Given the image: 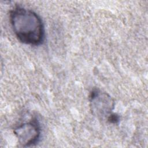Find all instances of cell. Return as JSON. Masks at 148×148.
Instances as JSON below:
<instances>
[{
	"instance_id": "cell-3",
	"label": "cell",
	"mask_w": 148,
	"mask_h": 148,
	"mask_svg": "<svg viewBox=\"0 0 148 148\" xmlns=\"http://www.w3.org/2000/svg\"><path fill=\"white\" fill-rule=\"evenodd\" d=\"M18 143L23 147H29L37 143L40 136V128L36 120H32L17 126L14 130Z\"/></svg>"
},
{
	"instance_id": "cell-1",
	"label": "cell",
	"mask_w": 148,
	"mask_h": 148,
	"mask_svg": "<svg viewBox=\"0 0 148 148\" xmlns=\"http://www.w3.org/2000/svg\"><path fill=\"white\" fill-rule=\"evenodd\" d=\"M10 23L17 38L24 44L37 46L45 39V28L42 19L34 11L20 6L13 9Z\"/></svg>"
},
{
	"instance_id": "cell-2",
	"label": "cell",
	"mask_w": 148,
	"mask_h": 148,
	"mask_svg": "<svg viewBox=\"0 0 148 148\" xmlns=\"http://www.w3.org/2000/svg\"><path fill=\"white\" fill-rule=\"evenodd\" d=\"M89 101L92 113L98 117L109 121L114 114L113 112L114 101L106 92L99 89H93L89 95Z\"/></svg>"
}]
</instances>
